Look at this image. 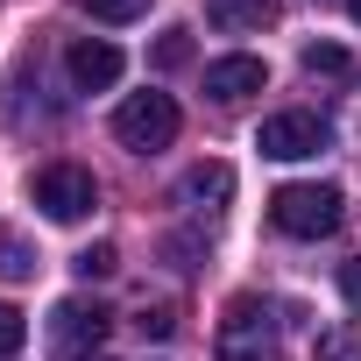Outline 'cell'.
Here are the masks:
<instances>
[{
  "mask_svg": "<svg viewBox=\"0 0 361 361\" xmlns=\"http://www.w3.org/2000/svg\"><path fill=\"white\" fill-rule=\"evenodd\" d=\"M22 347H29V319H22L15 305H0V361L22 354Z\"/></svg>",
  "mask_w": 361,
  "mask_h": 361,
  "instance_id": "13",
  "label": "cell"
},
{
  "mask_svg": "<svg viewBox=\"0 0 361 361\" xmlns=\"http://www.w3.org/2000/svg\"><path fill=\"white\" fill-rule=\"evenodd\" d=\"M71 269H78V276H114V241H92Z\"/></svg>",
  "mask_w": 361,
  "mask_h": 361,
  "instance_id": "15",
  "label": "cell"
},
{
  "mask_svg": "<svg viewBox=\"0 0 361 361\" xmlns=\"http://www.w3.org/2000/svg\"><path fill=\"white\" fill-rule=\"evenodd\" d=\"M319 361H347V333H326L319 340Z\"/></svg>",
  "mask_w": 361,
  "mask_h": 361,
  "instance_id": "17",
  "label": "cell"
},
{
  "mask_svg": "<svg viewBox=\"0 0 361 361\" xmlns=\"http://www.w3.org/2000/svg\"><path fill=\"white\" fill-rule=\"evenodd\" d=\"M340 290H347V305H361V262H347V269H340Z\"/></svg>",
  "mask_w": 361,
  "mask_h": 361,
  "instance_id": "18",
  "label": "cell"
},
{
  "mask_svg": "<svg viewBox=\"0 0 361 361\" xmlns=\"http://www.w3.org/2000/svg\"><path fill=\"white\" fill-rule=\"evenodd\" d=\"M64 64H71V85H78V92H106V85L121 78V50H114V43H99V36L71 43V57H64Z\"/></svg>",
  "mask_w": 361,
  "mask_h": 361,
  "instance_id": "8",
  "label": "cell"
},
{
  "mask_svg": "<svg viewBox=\"0 0 361 361\" xmlns=\"http://www.w3.org/2000/svg\"><path fill=\"white\" fill-rule=\"evenodd\" d=\"M305 71H347V57H340L333 43H312V50H305Z\"/></svg>",
  "mask_w": 361,
  "mask_h": 361,
  "instance_id": "16",
  "label": "cell"
},
{
  "mask_svg": "<svg viewBox=\"0 0 361 361\" xmlns=\"http://www.w3.org/2000/svg\"><path fill=\"white\" fill-rule=\"evenodd\" d=\"M156 64H163V71H177V64H192V36H185V29H170V36L156 43Z\"/></svg>",
  "mask_w": 361,
  "mask_h": 361,
  "instance_id": "14",
  "label": "cell"
},
{
  "mask_svg": "<svg viewBox=\"0 0 361 361\" xmlns=\"http://www.w3.org/2000/svg\"><path fill=\"white\" fill-rule=\"evenodd\" d=\"M177 199L199 206V213H220V206L234 199V170H227V163H192L185 185H177Z\"/></svg>",
  "mask_w": 361,
  "mask_h": 361,
  "instance_id": "9",
  "label": "cell"
},
{
  "mask_svg": "<svg viewBox=\"0 0 361 361\" xmlns=\"http://www.w3.org/2000/svg\"><path fill=\"white\" fill-rule=\"evenodd\" d=\"M340 185H283L276 199H269V220H276V234H290V241H319V234H333L340 227Z\"/></svg>",
  "mask_w": 361,
  "mask_h": 361,
  "instance_id": "1",
  "label": "cell"
},
{
  "mask_svg": "<svg viewBox=\"0 0 361 361\" xmlns=\"http://www.w3.org/2000/svg\"><path fill=\"white\" fill-rule=\"evenodd\" d=\"M269 85V64L262 57H220V64H206V92L220 99V106H241V99H255Z\"/></svg>",
  "mask_w": 361,
  "mask_h": 361,
  "instance_id": "7",
  "label": "cell"
},
{
  "mask_svg": "<svg viewBox=\"0 0 361 361\" xmlns=\"http://www.w3.org/2000/svg\"><path fill=\"white\" fill-rule=\"evenodd\" d=\"M255 149L276 156V163L319 156V149H326V121H319V114H269V121L255 128Z\"/></svg>",
  "mask_w": 361,
  "mask_h": 361,
  "instance_id": "6",
  "label": "cell"
},
{
  "mask_svg": "<svg viewBox=\"0 0 361 361\" xmlns=\"http://www.w3.org/2000/svg\"><path fill=\"white\" fill-rule=\"evenodd\" d=\"M206 22L227 29V36H255L276 22V0H206Z\"/></svg>",
  "mask_w": 361,
  "mask_h": 361,
  "instance_id": "10",
  "label": "cell"
},
{
  "mask_svg": "<svg viewBox=\"0 0 361 361\" xmlns=\"http://www.w3.org/2000/svg\"><path fill=\"white\" fill-rule=\"evenodd\" d=\"M114 135L128 142V149H170L177 142V99L170 92H128L121 106H114Z\"/></svg>",
  "mask_w": 361,
  "mask_h": 361,
  "instance_id": "3",
  "label": "cell"
},
{
  "mask_svg": "<svg viewBox=\"0 0 361 361\" xmlns=\"http://www.w3.org/2000/svg\"><path fill=\"white\" fill-rule=\"evenodd\" d=\"M213 354L220 361H276V319H269V305L262 298H227Z\"/></svg>",
  "mask_w": 361,
  "mask_h": 361,
  "instance_id": "2",
  "label": "cell"
},
{
  "mask_svg": "<svg viewBox=\"0 0 361 361\" xmlns=\"http://www.w3.org/2000/svg\"><path fill=\"white\" fill-rule=\"evenodd\" d=\"M135 326H142L149 340H170V333H177V305H170V298H156V305H142V319H135Z\"/></svg>",
  "mask_w": 361,
  "mask_h": 361,
  "instance_id": "11",
  "label": "cell"
},
{
  "mask_svg": "<svg viewBox=\"0 0 361 361\" xmlns=\"http://www.w3.org/2000/svg\"><path fill=\"white\" fill-rule=\"evenodd\" d=\"M347 15H354V22H361V0H347Z\"/></svg>",
  "mask_w": 361,
  "mask_h": 361,
  "instance_id": "19",
  "label": "cell"
},
{
  "mask_svg": "<svg viewBox=\"0 0 361 361\" xmlns=\"http://www.w3.org/2000/svg\"><path fill=\"white\" fill-rule=\"evenodd\" d=\"M99 340H106V312H99V305L64 298V305L50 312V354H57V361H92Z\"/></svg>",
  "mask_w": 361,
  "mask_h": 361,
  "instance_id": "5",
  "label": "cell"
},
{
  "mask_svg": "<svg viewBox=\"0 0 361 361\" xmlns=\"http://www.w3.org/2000/svg\"><path fill=\"white\" fill-rule=\"evenodd\" d=\"M92 361H99V354H92Z\"/></svg>",
  "mask_w": 361,
  "mask_h": 361,
  "instance_id": "20",
  "label": "cell"
},
{
  "mask_svg": "<svg viewBox=\"0 0 361 361\" xmlns=\"http://www.w3.org/2000/svg\"><path fill=\"white\" fill-rule=\"evenodd\" d=\"M78 8L92 22H135V15H149V0H78Z\"/></svg>",
  "mask_w": 361,
  "mask_h": 361,
  "instance_id": "12",
  "label": "cell"
},
{
  "mask_svg": "<svg viewBox=\"0 0 361 361\" xmlns=\"http://www.w3.org/2000/svg\"><path fill=\"white\" fill-rule=\"evenodd\" d=\"M36 206H43V220H57V227H71V220H85L92 206H99V185H92V170H78V163H50V170H36Z\"/></svg>",
  "mask_w": 361,
  "mask_h": 361,
  "instance_id": "4",
  "label": "cell"
}]
</instances>
